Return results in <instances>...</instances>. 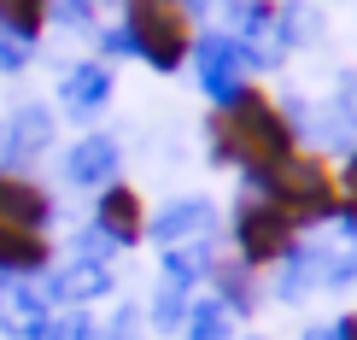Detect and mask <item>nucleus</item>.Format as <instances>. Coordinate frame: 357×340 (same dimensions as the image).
Returning <instances> with one entry per match:
<instances>
[{
    "instance_id": "obj_12",
    "label": "nucleus",
    "mask_w": 357,
    "mask_h": 340,
    "mask_svg": "<svg viewBox=\"0 0 357 340\" xmlns=\"http://www.w3.org/2000/svg\"><path fill=\"white\" fill-rule=\"evenodd\" d=\"M229 334V311H222L217 300H205L199 311H193V340H222Z\"/></svg>"
},
{
    "instance_id": "obj_6",
    "label": "nucleus",
    "mask_w": 357,
    "mask_h": 340,
    "mask_svg": "<svg viewBox=\"0 0 357 340\" xmlns=\"http://www.w3.org/2000/svg\"><path fill=\"white\" fill-rule=\"evenodd\" d=\"M0 223L6 229H41L53 223V194L41 182H29L18 170H0Z\"/></svg>"
},
{
    "instance_id": "obj_2",
    "label": "nucleus",
    "mask_w": 357,
    "mask_h": 340,
    "mask_svg": "<svg viewBox=\"0 0 357 340\" xmlns=\"http://www.w3.org/2000/svg\"><path fill=\"white\" fill-rule=\"evenodd\" d=\"M246 194H264L270 205L293 217L299 229H322V223H340V165L328 153H287L281 165H270L264 176H252Z\"/></svg>"
},
{
    "instance_id": "obj_10",
    "label": "nucleus",
    "mask_w": 357,
    "mask_h": 340,
    "mask_svg": "<svg viewBox=\"0 0 357 340\" xmlns=\"http://www.w3.org/2000/svg\"><path fill=\"white\" fill-rule=\"evenodd\" d=\"M70 176H77V182H117L112 176V147L106 141H88V147H77V153H70Z\"/></svg>"
},
{
    "instance_id": "obj_7",
    "label": "nucleus",
    "mask_w": 357,
    "mask_h": 340,
    "mask_svg": "<svg viewBox=\"0 0 357 340\" xmlns=\"http://www.w3.org/2000/svg\"><path fill=\"white\" fill-rule=\"evenodd\" d=\"M47 264H53V241L41 229H6L0 223V282L47 276Z\"/></svg>"
},
{
    "instance_id": "obj_11",
    "label": "nucleus",
    "mask_w": 357,
    "mask_h": 340,
    "mask_svg": "<svg viewBox=\"0 0 357 340\" xmlns=\"http://www.w3.org/2000/svg\"><path fill=\"white\" fill-rule=\"evenodd\" d=\"M340 223L357 235V153L340 165Z\"/></svg>"
},
{
    "instance_id": "obj_14",
    "label": "nucleus",
    "mask_w": 357,
    "mask_h": 340,
    "mask_svg": "<svg viewBox=\"0 0 357 340\" xmlns=\"http://www.w3.org/2000/svg\"><path fill=\"white\" fill-rule=\"evenodd\" d=\"M100 88H106V82H100V71H82V77L70 82V100H77V106H88V100H100Z\"/></svg>"
},
{
    "instance_id": "obj_13",
    "label": "nucleus",
    "mask_w": 357,
    "mask_h": 340,
    "mask_svg": "<svg viewBox=\"0 0 357 340\" xmlns=\"http://www.w3.org/2000/svg\"><path fill=\"white\" fill-rule=\"evenodd\" d=\"M36 340H94V329H88V317H47Z\"/></svg>"
},
{
    "instance_id": "obj_5",
    "label": "nucleus",
    "mask_w": 357,
    "mask_h": 340,
    "mask_svg": "<svg viewBox=\"0 0 357 340\" xmlns=\"http://www.w3.org/2000/svg\"><path fill=\"white\" fill-rule=\"evenodd\" d=\"M94 229L106 235L112 246H141L146 229H153V212H146L135 182H106L94 200Z\"/></svg>"
},
{
    "instance_id": "obj_1",
    "label": "nucleus",
    "mask_w": 357,
    "mask_h": 340,
    "mask_svg": "<svg viewBox=\"0 0 357 340\" xmlns=\"http://www.w3.org/2000/svg\"><path fill=\"white\" fill-rule=\"evenodd\" d=\"M205 147H211L217 165L241 170L252 182L270 165H281L287 153H299V124L264 82H234L205 117Z\"/></svg>"
},
{
    "instance_id": "obj_9",
    "label": "nucleus",
    "mask_w": 357,
    "mask_h": 340,
    "mask_svg": "<svg viewBox=\"0 0 357 340\" xmlns=\"http://www.w3.org/2000/svg\"><path fill=\"white\" fill-rule=\"evenodd\" d=\"M53 18V0H0V29L18 41H36Z\"/></svg>"
},
{
    "instance_id": "obj_8",
    "label": "nucleus",
    "mask_w": 357,
    "mask_h": 340,
    "mask_svg": "<svg viewBox=\"0 0 357 340\" xmlns=\"http://www.w3.org/2000/svg\"><path fill=\"white\" fill-rule=\"evenodd\" d=\"M211 282H217V305L229 317H246V311H258V270H246L241 258H217L211 264Z\"/></svg>"
},
{
    "instance_id": "obj_15",
    "label": "nucleus",
    "mask_w": 357,
    "mask_h": 340,
    "mask_svg": "<svg viewBox=\"0 0 357 340\" xmlns=\"http://www.w3.org/2000/svg\"><path fill=\"white\" fill-rule=\"evenodd\" d=\"M334 340H357V311H346V317L334 323Z\"/></svg>"
},
{
    "instance_id": "obj_3",
    "label": "nucleus",
    "mask_w": 357,
    "mask_h": 340,
    "mask_svg": "<svg viewBox=\"0 0 357 340\" xmlns=\"http://www.w3.org/2000/svg\"><path fill=\"white\" fill-rule=\"evenodd\" d=\"M123 29L153 71H182L199 47V18L193 0H123Z\"/></svg>"
},
{
    "instance_id": "obj_4",
    "label": "nucleus",
    "mask_w": 357,
    "mask_h": 340,
    "mask_svg": "<svg viewBox=\"0 0 357 340\" xmlns=\"http://www.w3.org/2000/svg\"><path fill=\"white\" fill-rule=\"evenodd\" d=\"M229 241H234V258L264 276V270H281L305 246V229L264 194H241L234 200V217H229Z\"/></svg>"
}]
</instances>
